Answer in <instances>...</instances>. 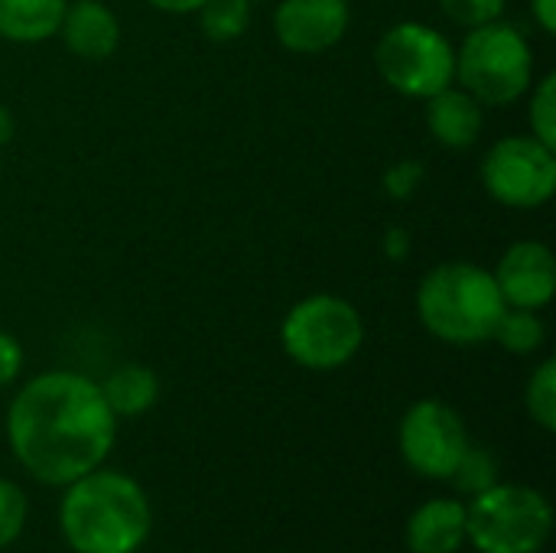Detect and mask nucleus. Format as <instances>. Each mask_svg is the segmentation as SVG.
I'll use <instances>...</instances> for the list:
<instances>
[{"instance_id":"31","label":"nucleus","mask_w":556,"mask_h":553,"mask_svg":"<svg viewBox=\"0 0 556 553\" xmlns=\"http://www.w3.org/2000/svg\"><path fill=\"white\" fill-rule=\"evenodd\" d=\"M0 173H3V163H0Z\"/></svg>"},{"instance_id":"15","label":"nucleus","mask_w":556,"mask_h":553,"mask_svg":"<svg viewBox=\"0 0 556 553\" xmlns=\"http://www.w3.org/2000/svg\"><path fill=\"white\" fill-rule=\"evenodd\" d=\"M68 0H0V39L36 46L59 33Z\"/></svg>"},{"instance_id":"6","label":"nucleus","mask_w":556,"mask_h":553,"mask_svg":"<svg viewBox=\"0 0 556 553\" xmlns=\"http://www.w3.org/2000/svg\"><path fill=\"white\" fill-rule=\"evenodd\" d=\"M283 355L306 372H339L365 345V319L355 303L336 293L296 300L280 323Z\"/></svg>"},{"instance_id":"22","label":"nucleus","mask_w":556,"mask_h":553,"mask_svg":"<svg viewBox=\"0 0 556 553\" xmlns=\"http://www.w3.org/2000/svg\"><path fill=\"white\" fill-rule=\"evenodd\" d=\"M26 518H29V499L26 492L0 476V551L16 544L26 531Z\"/></svg>"},{"instance_id":"9","label":"nucleus","mask_w":556,"mask_h":553,"mask_svg":"<svg viewBox=\"0 0 556 553\" xmlns=\"http://www.w3.org/2000/svg\"><path fill=\"white\" fill-rule=\"evenodd\" d=\"M469 443L472 440L463 414L440 398L414 401L397 424L401 460L410 473L430 482H450Z\"/></svg>"},{"instance_id":"7","label":"nucleus","mask_w":556,"mask_h":553,"mask_svg":"<svg viewBox=\"0 0 556 553\" xmlns=\"http://www.w3.org/2000/svg\"><path fill=\"white\" fill-rule=\"evenodd\" d=\"M375 72L391 91L427 101L456 81V46L430 23L401 20L375 42Z\"/></svg>"},{"instance_id":"8","label":"nucleus","mask_w":556,"mask_h":553,"mask_svg":"<svg viewBox=\"0 0 556 553\" xmlns=\"http://www.w3.org/2000/svg\"><path fill=\"white\" fill-rule=\"evenodd\" d=\"M479 179L489 199L505 209H544L556 192V150L531 134H508L485 150Z\"/></svg>"},{"instance_id":"11","label":"nucleus","mask_w":556,"mask_h":553,"mask_svg":"<svg viewBox=\"0 0 556 553\" xmlns=\"http://www.w3.org/2000/svg\"><path fill=\"white\" fill-rule=\"evenodd\" d=\"M505 306L515 310H547L556 297V257L551 244L538 238H521L505 248L492 267Z\"/></svg>"},{"instance_id":"10","label":"nucleus","mask_w":556,"mask_h":553,"mask_svg":"<svg viewBox=\"0 0 556 553\" xmlns=\"http://www.w3.org/2000/svg\"><path fill=\"white\" fill-rule=\"evenodd\" d=\"M349 26V0H277L274 7V36L293 55H323L336 49Z\"/></svg>"},{"instance_id":"3","label":"nucleus","mask_w":556,"mask_h":553,"mask_svg":"<svg viewBox=\"0 0 556 553\" xmlns=\"http://www.w3.org/2000/svg\"><path fill=\"white\" fill-rule=\"evenodd\" d=\"M414 310L437 342L476 349L492 342L508 306L489 267H479L476 261H440L420 277Z\"/></svg>"},{"instance_id":"1","label":"nucleus","mask_w":556,"mask_h":553,"mask_svg":"<svg viewBox=\"0 0 556 553\" xmlns=\"http://www.w3.org/2000/svg\"><path fill=\"white\" fill-rule=\"evenodd\" d=\"M3 430L20 469L49 489L104 466L117 443V417L101 385L68 368L29 378L13 394Z\"/></svg>"},{"instance_id":"14","label":"nucleus","mask_w":556,"mask_h":553,"mask_svg":"<svg viewBox=\"0 0 556 553\" xmlns=\"http://www.w3.org/2000/svg\"><path fill=\"white\" fill-rule=\"evenodd\" d=\"M410 553H459L466 548V502L427 499L420 502L404 528Z\"/></svg>"},{"instance_id":"4","label":"nucleus","mask_w":556,"mask_h":553,"mask_svg":"<svg viewBox=\"0 0 556 553\" xmlns=\"http://www.w3.org/2000/svg\"><path fill=\"white\" fill-rule=\"evenodd\" d=\"M456 85L482 108L518 104L534 85V46L505 16L476 29L456 46Z\"/></svg>"},{"instance_id":"30","label":"nucleus","mask_w":556,"mask_h":553,"mask_svg":"<svg viewBox=\"0 0 556 553\" xmlns=\"http://www.w3.org/2000/svg\"><path fill=\"white\" fill-rule=\"evenodd\" d=\"M251 3H264V0H251Z\"/></svg>"},{"instance_id":"13","label":"nucleus","mask_w":556,"mask_h":553,"mask_svg":"<svg viewBox=\"0 0 556 553\" xmlns=\"http://www.w3.org/2000/svg\"><path fill=\"white\" fill-rule=\"evenodd\" d=\"M424 121L430 137L446 150H469L485 127V108L456 81L424 101Z\"/></svg>"},{"instance_id":"23","label":"nucleus","mask_w":556,"mask_h":553,"mask_svg":"<svg viewBox=\"0 0 556 553\" xmlns=\"http://www.w3.org/2000/svg\"><path fill=\"white\" fill-rule=\"evenodd\" d=\"M437 3L450 23H456L463 29H476V26L502 20L508 0H437Z\"/></svg>"},{"instance_id":"26","label":"nucleus","mask_w":556,"mask_h":553,"mask_svg":"<svg viewBox=\"0 0 556 553\" xmlns=\"http://www.w3.org/2000/svg\"><path fill=\"white\" fill-rule=\"evenodd\" d=\"M384 254L391 257V261H404L407 254H410V231L407 228H388V235H384Z\"/></svg>"},{"instance_id":"5","label":"nucleus","mask_w":556,"mask_h":553,"mask_svg":"<svg viewBox=\"0 0 556 553\" xmlns=\"http://www.w3.org/2000/svg\"><path fill=\"white\" fill-rule=\"evenodd\" d=\"M554 535V505L521 482H495L466 505V544L479 553H541Z\"/></svg>"},{"instance_id":"18","label":"nucleus","mask_w":556,"mask_h":553,"mask_svg":"<svg viewBox=\"0 0 556 553\" xmlns=\"http://www.w3.org/2000/svg\"><path fill=\"white\" fill-rule=\"evenodd\" d=\"M199 29L212 42H235L251 29V0H205L199 10Z\"/></svg>"},{"instance_id":"12","label":"nucleus","mask_w":556,"mask_h":553,"mask_svg":"<svg viewBox=\"0 0 556 553\" xmlns=\"http://www.w3.org/2000/svg\"><path fill=\"white\" fill-rule=\"evenodd\" d=\"M55 36L75 59L104 62L121 46V16L104 0H68Z\"/></svg>"},{"instance_id":"2","label":"nucleus","mask_w":556,"mask_h":553,"mask_svg":"<svg viewBox=\"0 0 556 553\" xmlns=\"http://www.w3.org/2000/svg\"><path fill=\"white\" fill-rule=\"evenodd\" d=\"M59 531L72 553H137L150 541L153 505L134 476L98 466L62 489Z\"/></svg>"},{"instance_id":"17","label":"nucleus","mask_w":556,"mask_h":553,"mask_svg":"<svg viewBox=\"0 0 556 553\" xmlns=\"http://www.w3.org/2000/svg\"><path fill=\"white\" fill-rule=\"evenodd\" d=\"M492 342H498L511 355H534L547 342V323L541 319L538 310H515L508 306L495 326Z\"/></svg>"},{"instance_id":"21","label":"nucleus","mask_w":556,"mask_h":553,"mask_svg":"<svg viewBox=\"0 0 556 553\" xmlns=\"http://www.w3.org/2000/svg\"><path fill=\"white\" fill-rule=\"evenodd\" d=\"M528 98V134L556 150V75L547 72L531 85Z\"/></svg>"},{"instance_id":"27","label":"nucleus","mask_w":556,"mask_h":553,"mask_svg":"<svg viewBox=\"0 0 556 553\" xmlns=\"http://www.w3.org/2000/svg\"><path fill=\"white\" fill-rule=\"evenodd\" d=\"M531 3V16H534V23L547 33V36H554L556 33V0H528Z\"/></svg>"},{"instance_id":"16","label":"nucleus","mask_w":556,"mask_h":553,"mask_svg":"<svg viewBox=\"0 0 556 553\" xmlns=\"http://www.w3.org/2000/svg\"><path fill=\"white\" fill-rule=\"evenodd\" d=\"M98 385H101V394H104V401H108V407L114 411L117 420L143 417L160 401V375L153 368H147V365H137V362H127V365L114 368Z\"/></svg>"},{"instance_id":"28","label":"nucleus","mask_w":556,"mask_h":553,"mask_svg":"<svg viewBox=\"0 0 556 553\" xmlns=\"http://www.w3.org/2000/svg\"><path fill=\"white\" fill-rule=\"evenodd\" d=\"M153 10H160V13H169V16H189V13H195L205 0H147Z\"/></svg>"},{"instance_id":"20","label":"nucleus","mask_w":556,"mask_h":553,"mask_svg":"<svg viewBox=\"0 0 556 553\" xmlns=\"http://www.w3.org/2000/svg\"><path fill=\"white\" fill-rule=\"evenodd\" d=\"M450 482L463 492V495H479L485 489H492L498 482V456L489 447H476L469 443V450L463 453L456 473L450 476Z\"/></svg>"},{"instance_id":"24","label":"nucleus","mask_w":556,"mask_h":553,"mask_svg":"<svg viewBox=\"0 0 556 553\" xmlns=\"http://www.w3.org/2000/svg\"><path fill=\"white\" fill-rule=\"evenodd\" d=\"M424 179H427V166L420 160H397L384 169V192L394 202H407L417 196Z\"/></svg>"},{"instance_id":"29","label":"nucleus","mask_w":556,"mask_h":553,"mask_svg":"<svg viewBox=\"0 0 556 553\" xmlns=\"http://www.w3.org/2000/svg\"><path fill=\"white\" fill-rule=\"evenodd\" d=\"M13 137V117H10V111L0 104V143H7Z\"/></svg>"},{"instance_id":"25","label":"nucleus","mask_w":556,"mask_h":553,"mask_svg":"<svg viewBox=\"0 0 556 553\" xmlns=\"http://www.w3.org/2000/svg\"><path fill=\"white\" fill-rule=\"evenodd\" d=\"M23 375V345L16 336L0 329V391Z\"/></svg>"},{"instance_id":"19","label":"nucleus","mask_w":556,"mask_h":553,"mask_svg":"<svg viewBox=\"0 0 556 553\" xmlns=\"http://www.w3.org/2000/svg\"><path fill=\"white\" fill-rule=\"evenodd\" d=\"M525 407H528V417L544 430V433H554L556 430V359H544L528 385H525Z\"/></svg>"}]
</instances>
